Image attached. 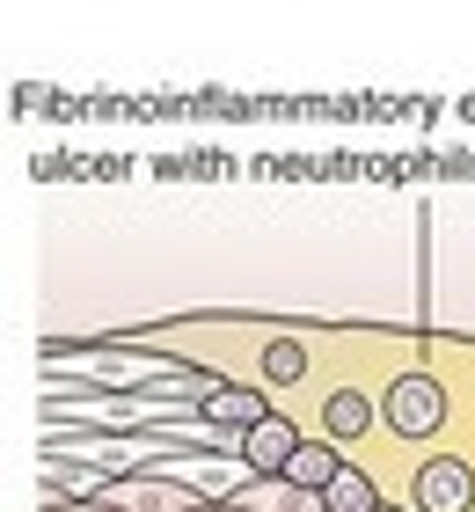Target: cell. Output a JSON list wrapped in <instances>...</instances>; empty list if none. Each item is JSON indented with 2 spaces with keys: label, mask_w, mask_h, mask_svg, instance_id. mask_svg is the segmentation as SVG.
I'll return each instance as SVG.
<instances>
[{
  "label": "cell",
  "mask_w": 475,
  "mask_h": 512,
  "mask_svg": "<svg viewBox=\"0 0 475 512\" xmlns=\"http://www.w3.org/2000/svg\"><path fill=\"white\" fill-rule=\"evenodd\" d=\"M388 425H395L402 439L439 432V425H446V388H439L432 374H402V381L388 388Z\"/></svg>",
  "instance_id": "obj_1"
},
{
  "label": "cell",
  "mask_w": 475,
  "mask_h": 512,
  "mask_svg": "<svg viewBox=\"0 0 475 512\" xmlns=\"http://www.w3.org/2000/svg\"><path fill=\"white\" fill-rule=\"evenodd\" d=\"M468 505H475L468 461L439 454V461H424V469H417V512H468Z\"/></svg>",
  "instance_id": "obj_2"
},
{
  "label": "cell",
  "mask_w": 475,
  "mask_h": 512,
  "mask_svg": "<svg viewBox=\"0 0 475 512\" xmlns=\"http://www.w3.org/2000/svg\"><path fill=\"white\" fill-rule=\"evenodd\" d=\"M337 476H344V454L329 447V432L322 439H300V454L285 461V483H293V491H329Z\"/></svg>",
  "instance_id": "obj_3"
},
{
  "label": "cell",
  "mask_w": 475,
  "mask_h": 512,
  "mask_svg": "<svg viewBox=\"0 0 475 512\" xmlns=\"http://www.w3.org/2000/svg\"><path fill=\"white\" fill-rule=\"evenodd\" d=\"M242 454L256 461V469H271V476H285V461L300 454V432H293V425H285V417L271 410L264 425H249V439H242Z\"/></svg>",
  "instance_id": "obj_4"
},
{
  "label": "cell",
  "mask_w": 475,
  "mask_h": 512,
  "mask_svg": "<svg viewBox=\"0 0 475 512\" xmlns=\"http://www.w3.org/2000/svg\"><path fill=\"white\" fill-rule=\"evenodd\" d=\"M205 410H212V425H242V432L271 417V410H264V395H249V388H212V395H205Z\"/></svg>",
  "instance_id": "obj_5"
},
{
  "label": "cell",
  "mask_w": 475,
  "mask_h": 512,
  "mask_svg": "<svg viewBox=\"0 0 475 512\" xmlns=\"http://www.w3.org/2000/svg\"><path fill=\"white\" fill-rule=\"evenodd\" d=\"M373 425V395H329L322 403V432L329 439H359Z\"/></svg>",
  "instance_id": "obj_6"
},
{
  "label": "cell",
  "mask_w": 475,
  "mask_h": 512,
  "mask_svg": "<svg viewBox=\"0 0 475 512\" xmlns=\"http://www.w3.org/2000/svg\"><path fill=\"white\" fill-rule=\"evenodd\" d=\"M322 498H329V512H380V498H373V483H366L359 469H344V476L329 483Z\"/></svg>",
  "instance_id": "obj_7"
},
{
  "label": "cell",
  "mask_w": 475,
  "mask_h": 512,
  "mask_svg": "<svg viewBox=\"0 0 475 512\" xmlns=\"http://www.w3.org/2000/svg\"><path fill=\"white\" fill-rule=\"evenodd\" d=\"M264 374H271V381H300V374H307V352H300L293 337H278V344H264Z\"/></svg>",
  "instance_id": "obj_8"
},
{
  "label": "cell",
  "mask_w": 475,
  "mask_h": 512,
  "mask_svg": "<svg viewBox=\"0 0 475 512\" xmlns=\"http://www.w3.org/2000/svg\"><path fill=\"white\" fill-rule=\"evenodd\" d=\"M380 512H395V505H380Z\"/></svg>",
  "instance_id": "obj_9"
}]
</instances>
